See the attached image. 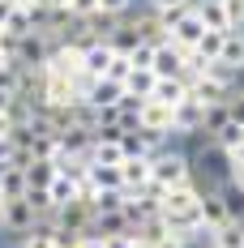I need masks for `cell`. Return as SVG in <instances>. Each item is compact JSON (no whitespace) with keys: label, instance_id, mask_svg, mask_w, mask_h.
Segmentation results:
<instances>
[{"label":"cell","instance_id":"3957f363","mask_svg":"<svg viewBox=\"0 0 244 248\" xmlns=\"http://www.w3.org/2000/svg\"><path fill=\"white\" fill-rule=\"evenodd\" d=\"M171 30V43H180V47L197 51V43H201V34H206V22L197 17V9L189 4V9H180V13H171V17H163Z\"/></svg>","mask_w":244,"mask_h":248},{"label":"cell","instance_id":"8992f818","mask_svg":"<svg viewBox=\"0 0 244 248\" xmlns=\"http://www.w3.org/2000/svg\"><path fill=\"white\" fill-rule=\"evenodd\" d=\"M159 77H189V47L180 43H163L154 47V64H150Z\"/></svg>","mask_w":244,"mask_h":248},{"label":"cell","instance_id":"5bb4252c","mask_svg":"<svg viewBox=\"0 0 244 248\" xmlns=\"http://www.w3.org/2000/svg\"><path fill=\"white\" fill-rule=\"evenodd\" d=\"M193 9H197V17L206 22V30H236L223 0H193Z\"/></svg>","mask_w":244,"mask_h":248},{"label":"cell","instance_id":"74e56055","mask_svg":"<svg viewBox=\"0 0 244 248\" xmlns=\"http://www.w3.org/2000/svg\"><path fill=\"white\" fill-rule=\"evenodd\" d=\"M0 210H4V193H0Z\"/></svg>","mask_w":244,"mask_h":248},{"label":"cell","instance_id":"d4e9b609","mask_svg":"<svg viewBox=\"0 0 244 248\" xmlns=\"http://www.w3.org/2000/svg\"><path fill=\"white\" fill-rule=\"evenodd\" d=\"M90 180H95V188H124V171L120 167H95V163H90Z\"/></svg>","mask_w":244,"mask_h":248},{"label":"cell","instance_id":"52a82bcc","mask_svg":"<svg viewBox=\"0 0 244 248\" xmlns=\"http://www.w3.org/2000/svg\"><path fill=\"white\" fill-rule=\"evenodd\" d=\"M116 137H120V146H124L129 158H154L163 150V137L159 133H146V128H120Z\"/></svg>","mask_w":244,"mask_h":248},{"label":"cell","instance_id":"ffe728a7","mask_svg":"<svg viewBox=\"0 0 244 248\" xmlns=\"http://www.w3.org/2000/svg\"><path fill=\"white\" fill-rule=\"evenodd\" d=\"M154 86H159V73H154V69H133L129 81H124V90H129V94H137V99H150V94H154Z\"/></svg>","mask_w":244,"mask_h":248},{"label":"cell","instance_id":"7a4b0ae2","mask_svg":"<svg viewBox=\"0 0 244 248\" xmlns=\"http://www.w3.org/2000/svg\"><path fill=\"white\" fill-rule=\"evenodd\" d=\"M34 227H43V214H39L26 197L4 201V210H0V231H9V235H26V231H34Z\"/></svg>","mask_w":244,"mask_h":248},{"label":"cell","instance_id":"d6986e66","mask_svg":"<svg viewBox=\"0 0 244 248\" xmlns=\"http://www.w3.org/2000/svg\"><path fill=\"white\" fill-rule=\"evenodd\" d=\"M48 197H51V205H56V210H60V205H73V201H77V180H73L69 171H60L56 180H51Z\"/></svg>","mask_w":244,"mask_h":248},{"label":"cell","instance_id":"44dd1931","mask_svg":"<svg viewBox=\"0 0 244 248\" xmlns=\"http://www.w3.org/2000/svg\"><path fill=\"white\" fill-rule=\"evenodd\" d=\"M124 188H142V184H150L154 180V171H150V158H124Z\"/></svg>","mask_w":244,"mask_h":248},{"label":"cell","instance_id":"4fadbf2b","mask_svg":"<svg viewBox=\"0 0 244 248\" xmlns=\"http://www.w3.org/2000/svg\"><path fill=\"white\" fill-rule=\"evenodd\" d=\"M137 26H142V43L146 47H163V43H171V30L167 22H163V13H137Z\"/></svg>","mask_w":244,"mask_h":248},{"label":"cell","instance_id":"30bf717a","mask_svg":"<svg viewBox=\"0 0 244 248\" xmlns=\"http://www.w3.org/2000/svg\"><path fill=\"white\" fill-rule=\"evenodd\" d=\"M124 99V86L120 81H112V77H95L90 86H86V103L98 107V111H107V107H116Z\"/></svg>","mask_w":244,"mask_h":248},{"label":"cell","instance_id":"4316f807","mask_svg":"<svg viewBox=\"0 0 244 248\" xmlns=\"http://www.w3.org/2000/svg\"><path fill=\"white\" fill-rule=\"evenodd\" d=\"M48 9H69L77 17H90V13H98V0H51Z\"/></svg>","mask_w":244,"mask_h":248},{"label":"cell","instance_id":"ba28073f","mask_svg":"<svg viewBox=\"0 0 244 248\" xmlns=\"http://www.w3.org/2000/svg\"><path fill=\"white\" fill-rule=\"evenodd\" d=\"M124 146H120V137L116 133H98V141L90 146V158L86 163H95V167H124Z\"/></svg>","mask_w":244,"mask_h":248},{"label":"cell","instance_id":"ac0fdd59","mask_svg":"<svg viewBox=\"0 0 244 248\" xmlns=\"http://www.w3.org/2000/svg\"><path fill=\"white\" fill-rule=\"evenodd\" d=\"M0 193H4V201H13V197H26L30 193V180H26V167H4V175H0Z\"/></svg>","mask_w":244,"mask_h":248},{"label":"cell","instance_id":"e575fe53","mask_svg":"<svg viewBox=\"0 0 244 248\" xmlns=\"http://www.w3.org/2000/svg\"><path fill=\"white\" fill-rule=\"evenodd\" d=\"M13 13H17V0H0V26H9Z\"/></svg>","mask_w":244,"mask_h":248},{"label":"cell","instance_id":"2e32d148","mask_svg":"<svg viewBox=\"0 0 244 248\" xmlns=\"http://www.w3.org/2000/svg\"><path fill=\"white\" fill-rule=\"evenodd\" d=\"M56 175H60V167H56L51 158H39V154H34V158L26 163V180H30V188H43V193H48Z\"/></svg>","mask_w":244,"mask_h":248},{"label":"cell","instance_id":"484cf974","mask_svg":"<svg viewBox=\"0 0 244 248\" xmlns=\"http://www.w3.org/2000/svg\"><path fill=\"white\" fill-rule=\"evenodd\" d=\"M223 43H227V30H206L201 43H197V51H201L206 60H219V56H223Z\"/></svg>","mask_w":244,"mask_h":248},{"label":"cell","instance_id":"8fae6325","mask_svg":"<svg viewBox=\"0 0 244 248\" xmlns=\"http://www.w3.org/2000/svg\"><path fill=\"white\" fill-rule=\"evenodd\" d=\"M201 124H206V107L193 99H184L176 107V124H171V133H184V137H197L201 133Z\"/></svg>","mask_w":244,"mask_h":248},{"label":"cell","instance_id":"603a6c76","mask_svg":"<svg viewBox=\"0 0 244 248\" xmlns=\"http://www.w3.org/2000/svg\"><path fill=\"white\" fill-rule=\"evenodd\" d=\"M210 141H219L223 150H227V154H236V150L244 146V124H236V120H227L219 128V133H214V137H210Z\"/></svg>","mask_w":244,"mask_h":248},{"label":"cell","instance_id":"f1b7e54d","mask_svg":"<svg viewBox=\"0 0 244 248\" xmlns=\"http://www.w3.org/2000/svg\"><path fill=\"white\" fill-rule=\"evenodd\" d=\"M193 0H150V9L154 13H163V17H171V13H180V9H189Z\"/></svg>","mask_w":244,"mask_h":248},{"label":"cell","instance_id":"f35d334b","mask_svg":"<svg viewBox=\"0 0 244 248\" xmlns=\"http://www.w3.org/2000/svg\"><path fill=\"white\" fill-rule=\"evenodd\" d=\"M210 248H214V244H210Z\"/></svg>","mask_w":244,"mask_h":248},{"label":"cell","instance_id":"1f68e13d","mask_svg":"<svg viewBox=\"0 0 244 248\" xmlns=\"http://www.w3.org/2000/svg\"><path fill=\"white\" fill-rule=\"evenodd\" d=\"M227 4V17H231V26L236 30H244V0H223Z\"/></svg>","mask_w":244,"mask_h":248},{"label":"cell","instance_id":"83f0119b","mask_svg":"<svg viewBox=\"0 0 244 248\" xmlns=\"http://www.w3.org/2000/svg\"><path fill=\"white\" fill-rule=\"evenodd\" d=\"M227 184H231L236 193H244V158H231V163H227Z\"/></svg>","mask_w":244,"mask_h":248},{"label":"cell","instance_id":"6da1fadb","mask_svg":"<svg viewBox=\"0 0 244 248\" xmlns=\"http://www.w3.org/2000/svg\"><path fill=\"white\" fill-rule=\"evenodd\" d=\"M150 171H154V180H159L163 188H176V184H189V180H193V163H189V154H180V150H159V154L150 158Z\"/></svg>","mask_w":244,"mask_h":248},{"label":"cell","instance_id":"7c38bea8","mask_svg":"<svg viewBox=\"0 0 244 248\" xmlns=\"http://www.w3.org/2000/svg\"><path fill=\"white\" fill-rule=\"evenodd\" d=\"M107 43H112L116 51H124V56H133V51L142 47V26H137V17H120Z\"/></svg>","mask_w":244,"mask_h":248},{"label":"cell","instance_id":"7402d4cb","mask_svg":"<svg viewBox=\"0 0 244 248\" xmlns=\"http://www.w3.org/2000/svg\"><path fill=\"white\" fill-rule=\"evenodd\" d=\"M210 244H214V248H244V223H240V218H231L227 227H219V231L210 235Z\"/></svg>","mask_w":244,"mask_h":248},{"label":"cell","instance_id":"d6a6232c","mask_svg":"<svg viewBox=\"0 0 244 248\" xmlns=\"http://www.w3.org/2000/svg\"><path fill=\"white\" fill-rule=\"evenodd\" d=\"M98 9H103V13H116V17H124V13L133 9V0H98Z\"/></svg>","mask_w":244,"mask_h":248},{"label":"cell","instance_id":"e0dca14e","mask_svg":"<svg viewBox=\"0 0 244 248\" xmlns=\"http://www.w3.org/2000/svg\"><path fill=\"white\" fill-rule=\"evenodd\" d=\"M219 64H227L231 73H244V30H227V43H223Z\"/></svg>","mask_w":244,"mask_h":248},{"label":"cell","instance_id":"4dcf8cb0","mask_svg":"<svg viewBox=\"0 0 244 248\" xmlns=\"http://www.w3.org/2000/svg\"><path fill=\"white\" fill-rule=\"evenodd\" d=\"M129 60H133V69H150V64H154V47H146V43H142Z\"/></svg>","mask_w":244,"mask_h":248},{"label":"cell","instance_id":"d590c367","mask_svg":"<svg viewBox=\"0 0 244 248\" xmlns=\"http://www.w3.org/2000/svg\"><path fill=\"white\" fill-rule=\"evenodd\" d=\"M154 248H189L184 240H171V235H154Z\"/></svg>","mask_w":244,"mask_h":248},{"label":"cell","instance_id":"9a60e30c","mask_svg":"<svg viewBox=\"0 0 244 248\" xmlns=\"http://www.w3.org/2000/svg\"><path fill=\"white\" fill-rule=\"evenodd\" d=\"M150 99L167 103V107H180V103L189 99V77H159V86H154Z\"/></svg>","mask_w":244,"mask_h":248},{"label":"cell","instance_id":"9c48e42d","mask_svg":"<svg viewBox=\"0 0 244 248\" xmlns=\"http://www.w3.org/2000/svg\"><path fill=\"white\" fill-rule=\"evenodd\" d=\"M112 60H116V47L112 43H86L81 47V73L90 77H107V69H112Z\"/></svg>","mask_w":244,"mask_h":248},{"label":"cell","instance_id":"cb8c5ba5","mask_svg":"<svg viewBox=\"0 0 244 248\" xmlns=\"http://www.w3.org/2000/svg\"><path fill=\"white\" fill-rule=\"evenodd\" d=\"M17 248H60V240H56V231H48V227H34V231L17 235Z\"/></svg>","mask_w":244,"mask_h":248},{"label":"cell","instance_id":"8d00e7d4","mask_svg":"<svg viewBox=\"0 0 244 248\" xmlns=\"http://www.w3.org/2000/svg\"><path fill=\"white\" fill-rule=\"evenodd\" d=\"M13 158V137H0V163H9Z\"/></svg>","mask_w":244,"mask_h":248},{"label":"cell","instance_id":"f546056e","mask_svg":"<svg viewBox=\"0 0 244 248\" xmlns=\"http://www.w3.org/2000/svg\"><path fill=\"white\" fill-rule=\"evenodd\" d=\"M227 111H231V120H236V124H244V90H240V86H236V94L227 99Z\"/></svg>","mask_w":244,"mask_h":248},{"label":"cell","instance_id":"5b68a950","mask_svg":"<svg viewBox=\"0 0 244 248\" xmlns=\"http://www.w3.org/2000/svg\"><path fill=\"white\" fill-rule=\"evenodd\" d=\"M231 218H236V214H231V205H227V188L201 193V227H206V235H214V231L227 227Z\"/></svg>","mask_w":244,"mask_h":248},{"label":"cell","instance_id":"277c9868","mask_svg":"<svg viewBox=\"0 0 244 248\" xmlns=\"http://www.w3.org/2000/svg\"><path fill=\"white\" fill-rule=\"evenodd\" d=\"M171 124H176V107L159 99H146L142 103V111H137V128H146V133H159V137H171Z\"/></svg>","mask_w":244,"mask_h":248},{"label":"cell","instance_id":"836d02e7","mask_svg":"<svg viewBox=\"0 0 244 248\" xmlns=\"http://www.w3.org/2000/svg\"><path fill=\"white\" fill-rule=\"evenodd\" d=\"M73 248H107V240H103V235L95 231V235H81V240H77Z\"/></svg>","mask_w":244,"mask_h":248}]
</instances>
